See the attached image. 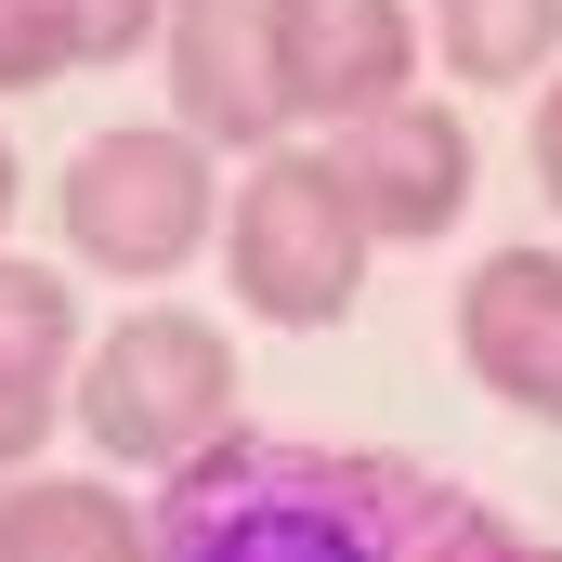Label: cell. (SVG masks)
I'll return each mask as SVG.
<instances>
[{
	"label": "cell",
	"instance_id": "obj_1",
	"mask_svg": "<svg viewBox=\"0 0 562 562\" xmlns=\"http://www.w3.org/2000/svg\"><path fill=\"white\" fill-rule=\"evenodd\" d=\"M144 562H524V537L419 458L236 431L157 484Z\"/></svg>",
	"mask_w": 562,
	"mask_h": 562
},
{
	"label": "cell",
	"instance_id": "obj_4",
	"mask_svg": "<svg viewBox=\"0 0 562 562\" xmlns=\"http://www.w3.org/2000/svg\"><path fill=\"white\" fill-rule=\"evenodd\" d=\"M53 223H66V249L92 262V276H183L210 236H223V170H210V144L196 132H144V119H119V132H92L79 157H66V183H53Z\"/></svg>",
	"mask_w": 562,
	"mask_h": 562
},
{
	"label": "cell",
	"instance_id": "obj_7",
	"mask_svg": "<svg viewBox=\"0 0 562 562\" xmlns=\"http://www.w3.org/2000/svg\"><path fill=\"white\" fill-rule=\"evenodd\" d=\"M276 92L301 119H367L393 92H419V0H276Z\"/></svg>",
	"mask_w": 562,
	"mask_h": 562
},
{
	"label": "cell",
	"instance_id": "obj_2",
	"mask_svg": "<svg viewBox=\"0 0 562 562\" xmlns=\"http://www.w3.org/2000/svg\"><path fill=\"white\" fill-rule=\"evenodd\" d=\"M66 419L92 431V458L170 484L183 458H210V445L249 431V406H236V340L210 314H119L105 340H79Z\"/></svg>",
	"mask_w": 562,
	"mask_h": 562
},
{
	"label": "cell",
	"instance_id": "obj_8",
	"mask_svg": "<svg viewBox=\"0 0 562 562\" xmlns=\"http://www.w3.org/2000/svg\"><path fill=\"white\" fill-rule=\"evenodd\" d=\"M458 367L510 419L562 431V249H484L458 276Z\"/></svg>",
	"mask_w": 562,
	"mask_h": 562
},
{
	"label": "cell",
	"instance_id": "obj_10",
	"mask_svg": "<svg viewBox=\"0 0 562 562\" xmlns=\"http://www.w3.org/2000/svg\"><path fill=\"white\" fill-rule=\"evenodd\" d=\"M0 550L13 562H144V510L92 471H26V484H0Z\"/></svg>",
	"mask_w": 562,
	"mask_h": 562
},
{
	"label": "cell",
	"instance_id": "obj_11",
	"mask_svg": "<svg viewBox=\"0 0 562 562\" xmlns=\"http://www.w3.org/2000/svg\"><path fill=\"white\" fill-rule=\"evenodd\" d=\"M66 367H79V288L53 276V262H13L0 249V393L66 406Z\"/></svg>",
	"mask_w": 562,
	"mask_h": 562
},
{
	"label": "cell",
	"instance_id": "obj_6",
	"mask_svg": "<svg viewBox=\"0 0 562 562\" xmlns=\"http://www.w3.org/2000/svg\"><path fill=\"white\" fill-rule=\"evenodd\" d=\"M157 66H170V132H196L210 157H276L288 144L276 0H170Z\"/></svg>",
	"mask_w": 562,
	"mask_h": 562
},
{
	"label": "cell",
	"instance_id": "obj_14",
	"mask_svg": "<svg viewBox=\"0 0 562 562\" xmlns=\"http://www.w3.org/2000/svg\"><path fill=\"white\" fill-rule=\"evenodd\" d=\"M524 170H537V196L562 210V66L537 79V119H524Z\"/></svg>",
	"mask_w": 562,
	"mask_h": 562
},
{
	"label": "cell",
	"instance_id": "obj_16",
	"mask_svg": "<svg viewBox=\"0 0 562 562\" xmlns=\"http://www.w3.org/2000/svg\"><path fill=\"white\" fill-rule=\"evenodd\" d=\"M13 196H26V170H13V144H0V236H13Z\"/></svg>",
	"mask_w": 562,
	"mask_h": 562
},
{
	"label": "cell",
	"instance_id": "obj_17",
	"mask_svg": "<svg viewBox=\"0 0 562 562\" xmlns=\"http://www.w3.org/2000/svg\"><path fill=\"white\" fill-rule=\"evenodd\" d=\"M524 562H562V550H524Z\"/></svg>",
	"mask_w": 562,
	"mask_h": 562
},
{
	"label": "cell",
	"instance_id": "obj_9",
	"mask_svg": "<svg viewBox=\"0 0 562 562\" xmlns=\"http://www.w3.org/2000/svg\"><path fill=\"white\" fill-rule=\"evenodd\" d=\"M419 53L458 92H537L562 66V0H419Z\"/></svg>",
	"mask_w": 562,
	"mask_h": 562
},
{
	"label": "cell",
	"instance_id": "obj_3",
	"mask_svg": "<svg viewBox=\"0 0 562 562\" xmlns=\"http://www.w3.org/2000/svg\"><path fill=\"white\" fill-rule=\"evenodd\" d=\"M210 249H223L236 314H262V327H340L353 288H367V262H380V236L353 223L327 144H276V157H249V183L223 196V236H210Z\"/></svg>",
	"mask_w": 562,
	"mask_h": 562
},
{
	"label": "cell",
	"instance_id": "obj_5",
	"mask_svg": "<svg viewBox=\"0 0 562 562\" xmlns=\"http://www.w3.org/2000/svg\"><path fill=\"white\" fill-rule=\"evenodd\" d=\"M327 170H340V196H353V223H367L380 249H431V236H458L484 157H471V119H458V105L393 92V105H367V119L327 132Z\"/></svg>",
	"mask_w": 562,
	"mask_h": 562
},
{
	"label": "cell",
	"instance_id": "obj_18",
	"mask_svg": "<svg viewBox=\"0 0 562 562\" xmlns=\"http://www.w3.org/2000/svg\"><path fill=\"white\" fill-rule=\"evenodd\" d=\"M0 562H13V550H0Z\"/></svg>",
	"mask_w": 562,
	"mask_h": 562
},
{
	"label": "cell",
	"instance_id": "obj_12",
	"mask_svg": "<svg viewBox=\"0 0 562 562\" xmlns=\"http://www.w3.org/2000/svg\"><path fill=\"white\" fill-rule=\"evenodd\" d=\"M79 66V0H0V105Z\"/></svg>",
	"mask_w": 562,
	"mask_h": 562
},
{
	"label": "cell",
	"instance_id": "obj_13",
	"mask_svg": "<svg viewBox=\"0 0 562 562\" xmlns=\"http://www.w3.org/2000/svg\"><path fill=\"white\" fill-rule=\"evenodd\" d=\"M157 26H170V0H79V66H132Z\"/></svg>",
	"mask_w": 562,
	"mask_h": 562
},
{
	"label": "cell",
	"instance_id": "obj_15",
	"mask_svg": "<svg viewBox=\"0 0 562 562\" xmlns=\"http://www.w3.org/2000/svg\"><path fill=\"white\" fill-rule=\"evenodd\" d=\"M40 431H53L40 393H0V484H26V471H40Z\"/></svg>",
	"mask_w": 562,
	"mask_h": 562
}]
</instances>
